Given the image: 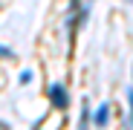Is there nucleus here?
I'll return each mask as SVG.
<instances>
[{"label":"nucleus","instance_id":"5","mask_svg":"<svg viewBox=\"0 0 133 130\" xmlns=\"http://www.w3.org/2000/svg\"><path fill=\"white\" fill-rule=\"evenodd\" d=\"M26 81H32V72H29V70L20 72V84H26Z\"/></svg>","mask_w":133,"mask_h":130},{"label":"nucleus","instance_id":"6","mask_svg":"<svg viewBox=\"0 0 133 130\" xmlns=\"http://www.w3.org/2000/svg\"><path fill=\"white\" fill-rule=\"evenodd\" d=\"M127 3H133V0H127Z\"/></svg>","mask_w":133,"mask_h":130},{"label":"nucleus","instance_id":"2","mask_svg":"<svg viewBox=\"0 0 133 130\" xmlns=\"http://www.w3.org/2000/svg\"><path fill=\"white\" fill-rule=\"evenodd\" d=\"M107 121H110V104L96 107V113H93V124H96V127H104Z\"/></svg>","mask_w":133,"mask_h":130},{"label":"nucleus","instance_id":"1","mask_svg":"<svg viewBox=\"0 0 133 130\" xmlns=\"http://www.w3.org/2000/svg\"><path fill=\"white\" fill-rule=\"evenodd\" d=\"M49 98H52V104L58 107V110H66V107H70V95H66V90H64L61 81H55L49 87Z\"/></svg>","mask_w":133,"mask_h":130},{"label":"nucleus","instance_id":"3","mask_svg":"<svg viewBox=\"0 0 133 130\" xmlns=\"http://www.w3.org/2000/svg\"><path fill=\"white\" fill-rule=\"evenodd\" d=\"M127 101H130V121H127V127H133V87L127 90Z\"/></svg>","mask_w":133,"mask_h":130},{"label":"nucleus","instance_id":"4","mask_svg":"<svg viewBox=\"0 0 133 130\" xmlns=\"http://www.w3.org/2000/svg\"><path fill=\"white\" fill-rule=\"evenodd\" d=\"M0 58H6V61H12V58H15V52H12L9 46H0Z\"/></svg>","mask_w":133,"mask_h":130}]
</instances>
